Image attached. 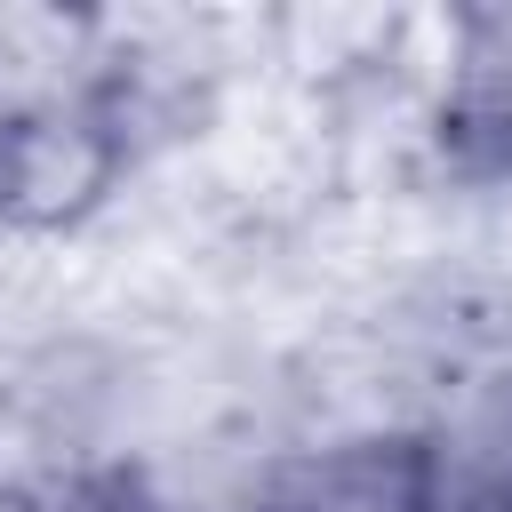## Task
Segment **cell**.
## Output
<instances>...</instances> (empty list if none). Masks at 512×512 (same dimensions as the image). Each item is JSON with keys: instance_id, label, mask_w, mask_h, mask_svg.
<instances>
[{"instance_id": "cell-1", "label": "cell", "mask_w": 512, "mask_h": 512, "mask_svg": "<svg viewBox=\"0 0 512 512\" xmlns=\"http://www.w3.org/2000/svg\"><path fill=\"white\" fill-rule=\"evenodd\" d=\"M144 176L152 160L88 80V56L72 72L0 80V248H80L128 208Z\"/></svg>"}]
</instances>
